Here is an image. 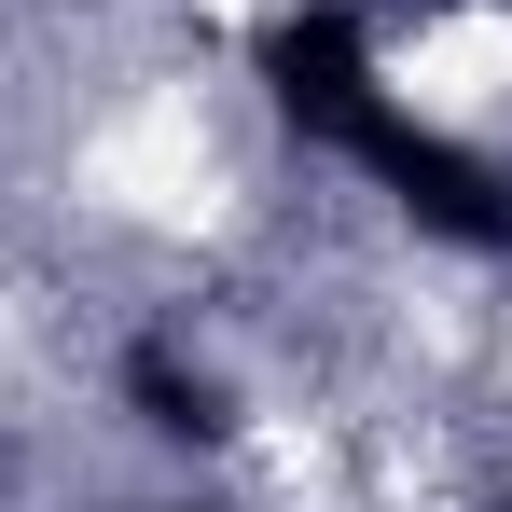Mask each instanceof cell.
<instances>
[{
  "mask_svg": "<svg viewBox=\"0 0 512 512\" xmlns=\"http://www.w3.org/2000/svg\"><path fill=\"white\" fill-rule=\"evenodd\" d=\"M263 97H277L319 153L374 167L429 236H457V250H512V180L485 167L471 139L416 125L402 97L374 84V28H360L346 0H305V14H277V28H263Z\"/></svg>",
  "mask_w": 512,
  "mask_h": 512,
  "instance_id": "6da1fadb",
  "label": "cell"
},
{
  "mask_svg": "<svg viewBox=\"0 0 512 512\" xmlns=\"http://www.w3.org/2000/svg\"><path fill=\"white\" fill-rule=\"evenodd\" d=\"M125 402L167 429V443H222V429H236V416H222V388H208L180 346H125Z\"/></svg>",
  "mask_w": 512,
  "mask_h": 512,
  "instance_id": "7a4b0ae2",
  "label": "cell"
}]
</instances>
